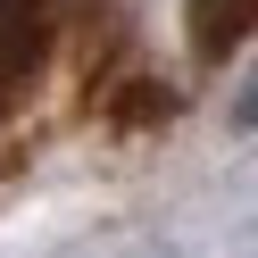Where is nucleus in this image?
<instances>
[{"label":"nucleus","mask_w":258,"mask_h":258,"mask_svg":"<svg viewBox=\"0 0 258 258\" xmlns=\"http://www.w3.org/2000/svg\"><path fill=\"white\" fill-rule=\"evenodd\" d=\"M42 42H50L42 0H0V84L34 75V67H42Z\"/></svg>","instance_id":"f257e3e1"}]
</instances>
